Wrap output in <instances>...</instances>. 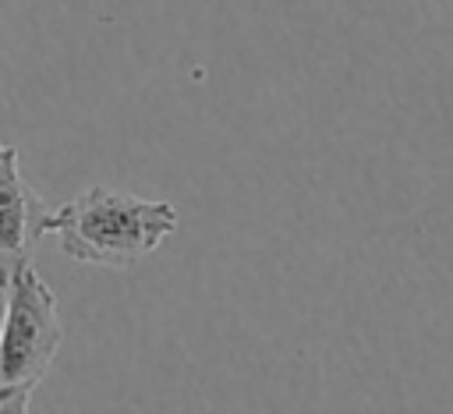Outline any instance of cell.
I'll return each mask as SVG.
<instances>
[{"instance_id": "3957f363", "label": "cell", "mask_w": 453, "mask_h": 414, "mask_svg": "<svg viewBox=\"0 0 453 414\" xmlns=\"http://www.w3.org/2000/svg\"><path fill=\"white\" fill-rule=\"evenodd\" d=\"M50 205L25 184L18 149L0 138V283L32 262Z\"/></svg>"}, {"instance_id": "6da1fadb", "label": "cell", "mask_w": 453, "mask_h": 414, "mask_svg": "<svg viewBox=\"0 0 453 414\" xmlns=\"http://www.w3.org/2000/svg\"><path fill=\"white\" fill-rule=\"evenodd\" d=\"M42 230L46 237H57V248L71 262L127 269L149 258L177 230V209L170 202L92 184L71 202L50 209Z\"/></svg>"}, {"instance_id": "7a4b0ae2", "label": "cell", "mask_w": 453, "mask_h": 414, "mask_svg": "<svg viewBox=\"0 0 453 414\" xmlns=\"http://www.w3.org/2000/svg\"><path fill=\"white\" fill-rule=\"evenodd\" d=\"M4 315H0V410L18 414L32 403L39 382L57 361L60 350V311L50 283L28 265L0 283Z\"/></svg>"}]
</instances>
